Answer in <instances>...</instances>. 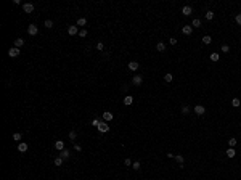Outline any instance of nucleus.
I'll return each instance as SVG.
<instances>
[{
  "label": "nucleus",
  "mask_w": 241,
  "mask_h": 180,
  "mask_svg": "<svg viewBox=\"0 0 241 180\" xmlns=\"http://www.w3.org/2000/svg\"><path fill=\"white\" fill-rule=\"evenodd\" d=\"M172 79H174V76H172L171 72H167V74L164 76V80H166V82H172Z\"/></svg>",
  "instance_id": "24"
},
{
  "label": "nucleus",
  "mask_w": 241,
  "mask_h": 180,
  "mask_svg": "<svg viewBox=\"0 0 241 180\" xmlns=\"http://www.w3.org/2000/svg\"><path fill=\"white\" fill-rule=\"evenodd\" d=\"M182 32L185 34V36H190V34L193 32V26H190V24H186V26H183L182 28Z\"/></svg>",
  "instance_id": "8"
},
{
  "label": "nucleus",
  "mask_w": 241,
  "mask_h": 180,
  "mask_svg": "<svg viewBox=\"0 0 241 180\" xmlns=\"http://www.w3.org/2000/svg\"><path fill=\"white\" fill-rule=\"evenodd\" d=\"M103 48H104V45H103L101 42H98V43H97V50H98V52H101Z\"/></svg>",
  "instance_id": "34"
},
{
  "label": "nucleus",
  "mask_w": 241,
  "mask_h": 180,
  "mask_svg": "<svg viewBox=\"0 0 241 180\" xmlns=\"http://www.w3.org/2000/svg\"><path fill=\"white\" fill-rule=\"evenodd\" d=\"M69 156H71L69 150H63V151H61V158H63V159H68Z\"/></svg>",
  "instance_id": "20"
},
{
  "label": "nucleus",
  "mask_w": 241,
  "mask_h": 180,
  "mask_svg": "<svg viewBox=\"0 0 241 180\" xmlns=\"http://www.w3.org/2000/svg\"><path fill=\"white\" fill-rule=\"evenodd\" d=\"M85 24H87V19H85V18H79V19H77V24H76V26L79 28V26H85Z\"/></svg>",
  "instance_id": "19"
},
{
  "label": "nucleus",
  "mask_w": 241,
  "mask_h": 180,
  "mask_svg": "<svg viewBox=\"0 0 241 180\" xmlns=\"http://www.w3.org/2000/svg\"><path fill=\"white\" fill-rule=\"evenodd\" d=\"M132 101H134V98H132V97H130V95H127V97H125V98H124V103H125V105H127V106H129V105H132Z\"/></svg>",
  "instance_id": "22"
},
{
  "label": "nucleus",
  "mask_w": 241,
  "mask_h": 180,
  "mask_svg": "<svg viewBox=\"0 0 241 180\" xmlns=\"http://www.w3.org/2000/svg\"><path fill=\"white\" fill-rule=\"evenodd\" d=\"M222 52H223V53H228V52H230V47H228V45H222Z\"/></svg>",
  "instance_id": "35"
},
{
  "label": "nucleus",
  "mask_w": 241,
  "mask_h": 180,
  "mask_svg": "<svg viewBox=\"0 0 241 180\" xmlns=\"http://www.w3.org/2000/svg\"><path fill=\"white\" fill-rule=\"evenodd\" d=\"M211 60L214 61V63H217V61L220 60V55L219 53H211Z\"/></svg>",
  "instance_id": "21"
},
{
  "label": "nucleus",
  "mask_w": 241,
  "mask_h": 180,
  "mask_svg": "<svg viewBox=\"0 0 241 180\" xmlns=\"http://www.w3.org/2000/svg\"><path fill=\"white\" fill-rule=\"evenodd\" d=\"M18 151H19V153H26V151H28V143L21 142V143L18 145Z\"/></svg>",
  "instance_id": "10"
},
{
  "label": "nucleus",
  "mask_w": 241,
  "mask_h": 180,
  "mask_svg": "<svg viewBox=\"0 0 241 180\" xmlns=\"http://www.w3.org/2000/svg\"><path fill=\"white\" fill-rule=\"evenodd\" d=\"M45 28H53V21H52V19H47V21H45Z\"/></svg>",
  "instance_id": "30"
},
{
  "label": "nucleus",
  "mask_w": 241,
  "mask_h": 180,
  "mask_svg": "<svg viewBox=\"0 0 241 180\" xmlns=\"http://www.w3.org/2000/svg\"><path fill=\"white\" fill-rule=\"evenodd\" d=\"M23 10H24V13H32L34 11V5L32 3H24V5H23Z\"/></svg>",
  "instance_id": "7"
},
{
  "label": "nucleus",
  "mask_w": 241,
  "mask_h": 180,
  "mask_svg": "<svg viewBox=\"0 0 241 180\" xmlns=\"http://www.w3.org/2000/svg\"><path fill=\"white\" fill-rule=\"evenodd\" d=\"M124 164H125V166H132V164H134V162H132V161H130V159H129V158H125Z\"/></svg>",
  "instance_id": "38"
},
{
  "label": "nucleus",
  "mask_w": 241,
  "mask_h": 180,
  "mask_svg": "<svg viewBox=\"0 0 241 180\" xmlns=\"http://www.w3.org/2000/svg\"><path fill=\"white\" fill-rule=\"evenodd\" d=\"M97 129H98V130L101 132V134H106V132L109 130V125H108L106 122H100V124H98V127H97Z\"/></svg>",
  "instance_id": "1"
},
{
  "label": "nucleus",
  "mask_w": 241,
  "mask_h": 180,
  "mask_svg": "<svg viewBox=\"0 0 241 180\" xmlns=\"http://www.w3.org/2000/svg\"><path fill=\"white\" fill-rule=\"evenodd\" d=\"M8 55L11 56V58H16V56L19 55V48H16V47H11V48L8 50Z\"/></svg>",
  "instance_id": "5"
},
{
  "label": "nucleus",
  "mask_w": 241,
  "mask_h": 180,
  "mask_svg": "<svg viewBox=\"0 0 241 180\" xmlns=\"http://www.w3.org/2000/svg\"><path fill=\"white\" fill-rule=\"evenodd\" d=\"M175 159H177V161L180 162V166L183 167V161H185V159H183V156H182V154H177V156H175Z\"/></svg>",
  "instance_id": "27"
},
{
  "label": "nucleus",
  "mask_w": 241,
  "mask_h": 180,
  "mask_svg": "<svg viewBox=\"0 0 241 180\" xmlns=\"http://www.w3.org/2000/svg\"><path fill=\"white\" fill-rule=\"evenodd\" d=\"M37 32H39V28H37L35 24H29L28 26V34L29 36H35Z\"/></svg>",
  "instance_id": "2"
},
{
  "label": "nucleus",
  "mask_w": 241,
  "mask_h": 180,
  "mask_svg": "<svg viewBox=\"0 0 241 180\" xmlns=\"http://www.w3.org/2000/svg\"><path fill=\"white\" fill-rule=\"evenodd\" d=\"M103 119L106 122L113 121V113H111V111H104V113H103Z\"/></svg>",
  "instance_id": "9"
},
{
  "label": "nucleus",
  "mask_w": 241,
  "mask_h": 180,
  "mask_svg": "<svg viewBox=\"0 0 241 180\" xmlns=\"http://www.w3.org/2000/svg\"><path fill=\"white\" fill-rule=\"evenodd\" d=\"M132 169H135V171H138V169H140V162H134V164H132Z\"/></svg>",
  "instance_id": "33"
},
{
  "label": "nucleus",
  "mask_w": 241,
  "mask_h": 180,
  "mask_svg": "<svg viewBox=\"0 0 241 180\" xmlns=\"http://www.w3.org/2000/svg\"><path fill=\"white\" fill-rule=\"evenodd\" d=\"M182 113L183 114H188L190 113V106H186V105H185V106H182Z\"/></svg>",
  "instance_id": "31"
},
{
  "label": "nucleus",
  "mask_w": 241,
  "mask_h": 180,
  "mask_svg": "<svg viewBox=\"0 0 241 180\" xmlns=\"http://www.w3.org/2000/svg\"><path fill=\"white\" fill-rule=\"evenodd\" d=\"M191 26H193V28H199V26H201V21H199V19H198V18H196V19H193V23H191Z\"/></svg>",
  "instance_id": "26"
},
{
  "label": "nucleus",
  "mask_w": 241,
  "mask_h": 180,
  "mask_svg": "<svg viewBox=\"0 0 241 180\" xmlns=\"http://www.w3.org/2000/svg\"><path fill=\"white\" fill-rule=\"evenodd\" d=\"M23 45H24V39H16L15 40V47H16V48H21Z\"/></svg>",
  "instance_id": "14"
},
{
  "label": "nucleus",
  "mask_w": 241,
  "mask_h": 180,
  "mask_svg": "<svg viewBox=\"0 0 241 180\" xmlns=\"http://www.w3.org/2000/svg\"><path fill=\"white\" fill-rule=\"evenodd\" d=\"M13 140L19 142V140H21V134H15V135H13Z\"/></svg>",
  "instance_id": "36"
},
{
  "label": "nucleus",
  "mask_w": 241,
  "mask_h": 180,
  "mask_svg": "<svg viewBox=\"0 0 241 180\" xmlns=\"http://www.w3.org/2000/svg\"><path fill=\"white\" fill-rule=\"evenodd\" d=\"M55 148H56L58 151H63V150H64V142L56 140V142H55Z\"/></svg>",
  "instance_id": "11"
},
{
  "label": "nucleus",
  "mask_w": 241,
  "mask_h": 180,
  "mask_svg": "<svg viewBox=\"0 0 241 180\" xmlns=\"http://www.w3.org/2000/svg\"><path fill=\"white\" fill-rule=\"evenodd\" d=\"M68 34H69V36H77V34H79V28H77V26H69V28H68Z\"/></svg>",
  "instance_id": "4"
},
{
  "label": "nucleus",
  "mask_w": 241,
  "mask_h": 180,
  "mask_svg": "<svg viewBox=\"0 0 241 180\" xmlns=\"http://www.w3.org/2000/svg\"><path fill=\"white\" fill-rule=\"evenodd\" d=\"M87 36V29H80L79 31V37H85Z\"/></svg>",
  "instance_id": "32"
},
{
  "label": "nucleus",
  "mask_w": 241,
  "mask_h": 180,
  "mask_svg": "<svg viewBox=\"0 0 241 180\" xmlns=\"http://www.w3.org/2000/svg\"><path fill=\"white\" fill-rule=\"evenodd\" d=\"M141 82H143V77L141 76H134L132 77V84H134V85H141Z\"/></svg>",
  "instance_id": "6"
},
{
  "label": "nucleus",
  "mask_w": 241,
  "mask_h": 180,
  "mask_svg": "<svg viewBox=\"0 0 241 180\" xmlns=\"http://www.w3.org/2000/svg\"><path fill=\"white\" fill-rule=\"evenodd\" d=\"M156 50H158V52H166V45H164V43H162V42H159L158 43V45H156Z\"/></svg>",
  "instance_id": "15"
},
{
  "label": "nucleus",
  "mask_w": 241,
  "mask_h": 180,
  "mask_svg": "<svg viewBox=\"0 0 241 180\" xmlns=\"http://www.w3.org/2000/svg\"><path fill=\"white\" fill-rule=\"evenodd\" d=\"M63 161H64V159L61 158V156H60V158H56L55 159V166H61V164H63Z\"/></svg>",
  "instance_id": "29"
},
{
  "label": "nucleus",
  "mask_w": 241,
  "mask_h": 180,
  "mask_svg": "<svg viewBox=\"0 0 241 180\" xmlns=\"http://www.w3.org/2000/svg\"><path fill=\"white\" fill-rule=\"evenodd\" d=\"M98 124H100V121H98V119H93V121H92V125H95V127H98Z\"/></svg>",
  "instance_id": "40"
},
{
  "label": "nucleus",
  "mask_w": 241,
  "mask_h": 180,
  "mask_svg": "<svg viewBox=\"0 0 241 180\" xmlns=\"http://www.w3.org/2000/svg\"><path fill=\"white\" fill-rule=\"evenodd\" d=\"M195 113L198 114V116H203V114L206 113V108L203 106V105H196V106H195Z\"/></svg>",
  "instance_id": "3"
},
{
  "label": "nucleus",
  "mask_w": 241,
  "mask_h": 180,
  "mask_svg": "<svg viewBox=\"0 0 241 180\" xmlns=\"http://www.w3.org/2000/svg\"><path fill=\"white\" fill-rule=\"evenodd\" d=\"M138 66H140V64H138L137 61H130V63H129V69H130V71H137Z\"/></svg>",
  "instance_id": "13"
},
{
  "label": "nucleus",
  "mask_w": 241,
  "mask_h": 180,
  "mask_svg": "<svg viewBox=\"0 0 241 180\" xmlns=\"http://www.w3.org/2000/svg\"><path fill=\"white\" fill-rule=\"evenodd\" d=\"M227 156H228V158H235V156H236V151L233 150V148H228V150H227Z\"/></svg>",
  "instance_id": "17"
},
{
  "label": "nucleus",
  "mask_w": 241,
  "mask_h": 180,
  "mask_svg": "<svg viewBox=\"0 0 241 180\" xmlns=\"http://www.w3.org/2000/svg\"><path fill=\"white\" fill-rule=\"evenodd\" d=\"M69 138H71V140H76V138H77L76 130H71V132H69Z\"/></svg>",
  "instance_id": "28"
},
{
  "label": "nucleus",
  "mask_w": 241,
  "mask_h": 180,
  "mask_svg": "<svg viewBox=\"0 0 241 180\" xmlns=\"http://www.w3.org/2000/svg\"><path fill=\"white\" fill-rule=\"evenodd\" d=\"M74 150H76V151H80L82 148H80V145H74Z\"/></svg>",
  "instance_id": "41"
},
{
  "label": "nucleus",
  "mask_w": 241,
  "mask_h": 180,
  "mask_svg": "<svg viewBox=\"0 0 241 180\" xmlns=\"http://www.w3.org/2000/svg\"><path fill=\"white\" fill-rule=\"evenodd\" d=\"M182 13H183V15H185V16H190V15H191V13H193L191 6H188V5H186V6H183V8H182Z\"/></svg>",
  "instance_id": "12"
},
{
  "label": "nucleus",
  "mask_w": 241,
  "mask_h": 180,
  "mask_svg": "<svg viewBox=\"0 0 241 180\" xmlns=\"http://www.w3.org/2000/svg\"><path fill=\"white\" fill-rule=\"evenodd\" d=\"M232 105H233V106H235V108H238V106H240V105H241V101H240V98H233V100H232Z\"/></svg>",
  "instance_id": "25"
},
{
  "label": "nucleus",
  "mask_w": 241,
  "mask_h": 180,
  "mask_svg": "<svg viewBox=\"0 0 241 180\" xmlns=\"http://www.w3.org/2000/svg\"><path fill=\"white\" fill-rule=\"evenodd\" d=\"M169 43H171V45H175V43H177V39H174V37H171V39H169Z\"/></svg>",
  "instance_id": "37"
},
{
  "label": "nucleus",
  "mask_w": 241,
  "mask_h": 180,
  "mask_svg": "<svg viewBox=\"0 0 241 180\" xmlns=\"http://www.w3.org/2000/svg\"><path fill=\"white\" fill-rule=\"evenodd\" d=\"M211 42H212V37H211V36H204V37H203V43H206V45H209Z\"/></svg>",
  "instance_id": "18"
},
{
  "label": "nucleus",
  "mask_w": 241,
  "mask_h": 180,
  "mask_svg": "<svg viewBox=\"0 0 241 180\" xmlns=\"http://www.w3.org/2000/svg\"><path fill=\"white\" fill-rule=\"evenodd\" d=\"M236 143H238V142H236V138H235V137H232V138L228 140V146H230V148H235V146H236Z\"/></svg>",
  "instance_id": "16"
},
{
  "label": "nucleus",
  "mask_w": 241,
  "mask_h": 180,
  "mask_svg": "<svg viewBox=\"0 0 241 180\" xmlns=\"http://www.w3.org/2000/svg\"><path fill=\"white\" fill-rule=\"evenodd\" d=\"M235 21L238 23V24L241 26V15H236V18H235Z\"/></svg>",
  "instance_id": "39"
},
{
  "label": "nucleus",
  "mask_w": 241,
  "mask_h": 180,
  "mask_svg": "<svg viewBox=\"0 0 241 180\" xmlns=\"http://www.w3.org/2000/svg\"><path fill=\"white\" fill-rule=\"evenodd\" d=\"M206 19H207V21L214 19V11H211V10H209V11H206Z\"/></svg>",
  "instance_id": "23"
}]
</instances>
